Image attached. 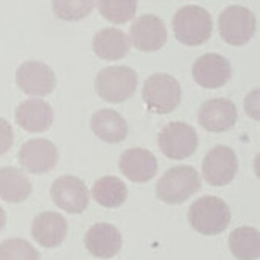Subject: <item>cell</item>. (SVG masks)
Listing matches in <instances>:
<instances>
[{"label": "cell", "instance_id": "obj_1", "mask_svg": "<svg viewBox=\"0 0 260 260\" xmlns=\"http://www.w3.org/2000/svg\"><path fill=\"white\" fill-rule=\"evenodd\" d=\"M187 218L198 234L214 237L228 229L232 215L229 206L221 198L201 197L188 207Z\"/></svg>", "mask_w": 260, "mask_h": 260}, {"label": "cell", "instance_id": "obj_2", "mask_svg": "<svg viewBox=\"0 0 260 260\" xmlns=\"http://www.w3.org/2000/svg\"><path fill=\"white\" fill-rule=\"evenodd\" d=\"M201 188L200 173L190 165H176L156 184V197L165 204H182Z\"/></svg>", "mask_w": 260, "mask_h": 260}, {"label": "cell", "instance_id": "obj_3", "mask_svg": "<svg viewBox=\"0 0 260 260\" xmlns=\"http://www.w3.org/2000/svg\"><path fill=\"white\" fill-rule=\"evenodd\" d=\"M173 35L176 41L187 47H198L212 36L214 23L207 10L195 5L179 8L173 16Z\"/></svg>", "mask_w": 260, "mask_h": 260}, {"label": "cell", "instance_id": "obj_4", "mask_svg": "<svg viewBox=\"0 0 260 260\" xmlns=\"http://www.w3.org/2000/svg\"><path fill=\"white\" fill-rule=\"evenodd\" d=\"M139 77L128 66H111L102 69L95 78L97 95L108 103L119 105L128 102L137 90Z\"/></svg>", "mask_w": 260, "mask_h": 260}, {"label": "cell", "instance_id": "obj_5", "mask_svg": "<svg viewBox=\"0 0 260 260\" xmlns=\"http://www.w3.org/2000/svg\"><path fill=\"white\" fill-rule=\"evenodd\" d=\"M142 99L151 112L165 115L173 112L179 106L182 89L175 77L169 74H153L144 83Z\"/></svg>", "mask_w": 260, "mask_h": 260}, {"label": "cell", "instance_id": "obj_6", "mask_svg": "<svg viewBox=\"0 0 260 260\" xmlns=\"http://www.w3.org/2000/svg\"><path fill=\"white\" fill-rule=\"evenodd\" d=\"M16 84L25 95L47 97L55 92L58 78L49 64L39 59H28L16 69Z\"/></svg>", "mask_w": 260, "mask_h": 260}, {"label": "cell", "instance_id": "obj_7", "mask_svg": "<svg viewBox=\"0 0 260 260\" xmlns=\"http://www.w3.org/2000/svg\"><path fill=\"white\" fill-rule=\"evenodd\" d=\"M257 20L251 10L242 5H231L224 8L218 19V31L221 39L234 47L248 44L255 33Z\"/></svg>", "mask_w": 260, "mask_h": 260}, {"label": "cell", "instance_id": "obj_8", "mask_svg": "<svg viewBox=\"0 0 260 260\" xmlns=\"http://www.w3.org/2000/svg\"><path fill=\"white\" fill-rule=\"evenodd\" d=\"M160 151L173 160H182L195 154L198 148V134L195 128L184 122H170L157 137Z\"/></svg>", "mask_w": 260, "mask_h": 260}, {"label": "cell", "instance_id": "obj_9", "mask_svg": "<svg viewBox=\"0 0 260 260\" xmlns=\"http://www.w3.org/2000/svg\"><path fill=\"white\" fill-rule=\"evenodd\" d=\"M58 148L49 139H30L23 142L17 153L20 169L31 175H45L52 172L58 164Z\"/></svg>", "mask_w": 260, "mask_h": 260}, {"label": "cell", "instance_id": "obj_10", "mask_svg": "<svg viewBox=\"0 0 260 260\" xmlns=\"http://www.w3.org/2000/svg\"><path fill=\"white\" fill-rule=\"evenodd\" d=\"M239 172V159L229 147H214L203 160V178L212 187H224L231 184Z\"/></svg>", "mask_w": 260, "mask_h": 260}, {"label": "cell", "instance_id": "obj_11", "mask_svg": "<svg viewBox=\"0 0 260 260\" xmlns=\"http://www.w3.org/2000/svg\"><path fill=\"white\" fill-rule=\"evenodd\" d=\"M89 188L83 179L64 175L50 187V197L56 207L67 214L80 215L89 206Z\"/></svg>", "mask_w": 260, "mask_h": 260}, {"label": "cell", "instance_id": "obj_12", "mask_svg": "<svg viewBox=\"0 0 260 260\" xmlns=\"http://www.w3.org/2000/svg\"><path fill=\"white\" fill-rule=\"evenodd\" d=\"M167 27L160 17L154 14L139 16L129 30V42L139 52L154 53L167 44Z\"/></svg>", "mask_w": 260, "mask_h": 260}, {"label": "cell", "instance_id": "obj_13", "mask_svg": "<svg viewBox=\"0 0 260 260\" xmlns=\"http://www.w3.org/2000/svg\"><path fill=\"white\" fill-rule=\"evenodd\" d=\"M14 120L23 131L39 134L52 128L55 112L50 103H47L41 97H31L17 105L14 111Z\"/></svg>", "mask_w": 260, "mask_h": 260}, {"label": "cell", "instance_id": "obj_14", "mask_svg": "<svg viewBox=\"0 0 260 260\" xmlns=\"http://www.w3.org/2000/svg\"><path fill=\"white\" fill-rule=\"evenodd\" d=\"M192 77L195 83L204 89H218L231 80L232 66L223 55L206 53L195 61Z\"/></svg>", "mask_w": 260, "mask_h": 260}, {"label": "cell", "instance_id": "obj_15", "mask_svg": "<svg viewBox=\"0 0 260 260\" xmlns=\"http://www.w3.org/2000/svg\"><path fill=\"white\" fill-rule=\"evenodd\" d=\"M239 119V112L229 99H212L201 105L198 122L209 133H226Z\"/></svg>", "mask_w": 260, "mask_h": 260}, {"label": "cell", "instance_id": "obj_16", "mask_svg": "<svg viewBox=\"0 0 260 260\" xmlns=\"http://www.w3.org/2000/svg\"><path fill=\"white\" fill-rule=\"evenodd\" d=\"M69 224L64 215L53 210H45L38 214L31 224L33 240L47 249L61 246L67 237Z\"/></svg>", "mask_w": 260, "mask_h": 260}, {"label": "cell", "instance_id": "obj_17", "mask_svg": "<svg viewBox=\"0 0 260 260\" xmlns=\"http://www.w3.org/2000/svg\"><path fill=\"white\" fill-rule=\"evenodd\" d=\"M120 173L136 184H144L151 181L157 173V159L145 148H129L123 151L119 160Z\"/></svg>", "mask_w": 260, "mask_h": 260}, {"label": "cell", "instance_id": "obj_18", "mask_svg": "<svg viewBox=\"0 0 260 260\" xmlns=\"http://www.w3.org/2000/svg\"><path fill=\"white\" fill-rule=\"evenodd\" d=\"M84 246L97 258H112L122 249V234L111 223H97L84 235Z\"/></svg>", "mask_w": 260, "mask_h": 260}, {"label": "cell", "instance_id": "obj_19", "mask_svg": "<svg viewBox=\"0 0 260 260\" xmlns=\"http://www.w3.org/2000/svg\"><path fill=\"white\" fill-rule=\"evenodd\" d=\"M90 129L102 142L106 144H120L129 133L128 122L120 112L114 109H100L93 112L90 119Z\"/></svg>", "mask_w": 260, "mask_h": 260}, {"label": "cell", "instance_id": "obj_20", "mask_svg": "<svg viewBox=\"0 0 260 260\" xmlns=\"http://www.w3.org/2000/svg\"><path fill=\"white\" fill-rule=\"evenodd\" d=\"M33 193V184L23 169L2 167L0 169V200L10 204L25 203Z\"/></svg>", "mask_w": 260, "mask_h": 260}, {"label": "cell", "instance_id": "obj_21", "mask_svg": "<svg viewBox=\"0 0 260 260\" xmlns=\"http://www.w3.org/2000/svg\"><path fill=\"white\" fill-rule=\"evenodd\" d=\"M129 38L119 28H103L92 39V50L103 61H119L129 53Z\"/></svg>", "mask_w": 260, "mask_h": 260}, {"label": "cell", "instance_id": "obj_22", "mask_svg": "<svg viewBox=\"0 0 260 260\" xmlns=\"http://www.w3.org/2000/svg\"><path fill=\"white\" fill-rule=\"evenodd\" d=\"M92 197L97 204L106 209L120 207L128 198L126 184L117 176H103L92 185Z\"/></svg>", "mask_w": 260, "mask_h": 260}, {"label": "cell", "instance_id": "obj_23", "mask_svg": "<svg viewBox=\"0 0 260 260\" xmlns=\"http://www.w3.org/2000/svg\"><path fill=\"white\" fill-rule=\"evenodd\" d=\"M229 251L235 258L257 260L260 257V234L255 228L242 226L229 235Z\"/></svg>", "mask_w": 260, "mask_h": 260}, {"label": "cell", "instance_id": "obj_24", "mask_svg": "<svg viewBox=\"0 0 260 260\" xmlns=\"http://www.w3.org/2000/svg\"><path fill=\"white\" fill-rule=\"evenodd\" d=\"M97 8L114 25H123L136 16L137 0H97Z\"/></svg>", "mask_w": 260, "mask_h": 260}, {"label": "cell", "instance_id": "obj_25", "mask_svg": "<svg viewBox=\"0 0 260 260\" xmlns=\"http://www.w3.org/2000/svg\"><path fill=\"white\" fill-rule=\"evenodd\" d=\"M95 7V0H52L53 14L64 22H78L87 17Z\"/></svg>", "mask_w": 260, "mask_h": 260}, {"label": "cell", "instance_id": "obj_26", "mask_svg": "<svg viewBox=\"0 0 260 260\" xmlns=\"http://www.w3.org/2000/svg\"><path fill=\"white\" fill-rule=\"evenodd\" d=\"M41 252L25 239L0 242V260H39Z\"/></svg>", "mask_w": 260, "mask_h": 260}, {"label": "cell", "instance_id": "obj_27", "mask_svg": "<svg viewBox=\"0 0 260 260\" xmlns=\"http://www.w3.org/2000/svg\"><path fill=\"white\" fill-rule=\"evenodd\" d=\"M14 144V133L8 120L0 117V156H4L11 150Z\"/></svg>", "mask_w": 260, "mask_h": 260}, {"label": "cell", "instance_id": "obj_28", "mask_svg": "<svg viewBox=\"0 0 260 260\" xmlns=\"http://www.w3.org/2000/svg\"><path fill=\"white\" fill-rule=\"evenodd\" d=\"M258 99H260V90L258 87L251 90L249 95L245 100V112L251 120L258 122L260 120V111H258Z\"/></svg>", "mask_w": 260, "mask_h": 260}, {"label": "cell", "instance_id": "obj_29", "mask_svg": "<svg viewBox=\"0 0 260 260\" xmlns=\"http://www.w3.org/2000/svg\"><path fill=\"white\" fill-rule=\"evenodd\" d=\"M7 221H8V215H7L5 209L0 206V232H2L7 228Z\"/></svg>", "mask_w": 260, "mask_h": 260}, {"label": "cell", "instance_id": "obj_30", "mask_svg": "<svg viewBox=\"0 0 260 260\" xmlns=\"http://www.w3.org/2000/svg\"><path fill=\"white\" fill-rule=\"evenodd\" d=\"M255 175L258 176V154L255 156Z\"/></svg>", "mask_w": 260, "mask_h": 260}]
</instances>
